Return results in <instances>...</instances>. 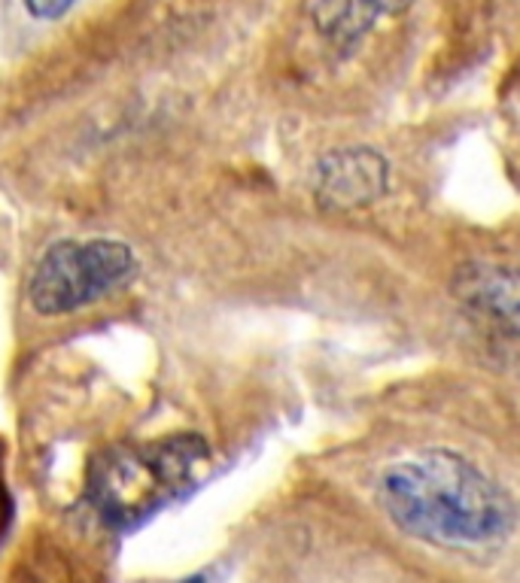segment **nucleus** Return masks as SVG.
I'll return each instance as SVG.
<instances>
[{
  "instance_id": "nucleus-1",
  "label": "nucleus",
  "mask_w": 520,
  "mask_h": 583,
  "mask_svg": "<svg viewBox=\"0 0 520 583\" xmlns=\"http://www.w3.org/2000/svg\"><path fill=\"white\" fill-rule=\"evenodd\" d=\"M381 504L411 538L444 550H484L515 526V504L457 453L429 450L396 462L381 480Z\"/></svg>"
},
{
  "instance_id": "nucleus-2",
  "label": "nucleus",
  "mask_w": 520,
  "mask_h": 583,
  "mask_svg": "<svg viewBox=\"0 0 520 583\" xmlns=\"http://www.w3.org/2000/svg\"><path fill=\"white\" fill-rule=\"evenodd\" d=\"M207 447L195 434H174L140 447H119L95 465L92 502L109 526H135L198 483Z\"/></svg>"
},
{
  "instance_id": "nucleus-3",
  "label": "nucleus",
  "mask_w": 520,
  "mask_h": 583,
  "mask_svg": "<svg viewBox=\"0 0 520 583\" xmlns=\"http://www.w3.org/2000/svg\"><path fill=\"white\" fill-rule=\"evenodd\" d=\"M135 273V256L119 241H65L53 246L31 277V304L43 316L80 311Z\"/></svg>"
},
{
  "instance_id": "nucleus-4",
  "label": "nucleus",
  "mask_w": 520,
  "mask_h": 583,
  "mask_svg": "<svg viewBox=\"0 0 520 583\" xmlns=\"http://www.w3.org/2000/svg\"><path fill=\"white\" fill-rule=\"evenodd\" d=\"M390 186V167L374 150L332 152L316 171V198L328 210H359Z\"/></svg>"
},
{
  "instance_id": "nucleus-5",
  "label": "nucleus",
  "mask_w": 520,
  "mask_h": 583,
  "mask_svg": "<svg viewBox=\"0 0 520 583\" xmlns=\"http://www.w3.org/2000/svg\"><path fill=\"white\" fill-rule=\"evenodd\" d=\"M460 299L484 323L520 343V271L475 268L460 280Z\"/></svg>"
},
{
  "instance_id": "nucleus-6",
  "label": "nucleus",
  "mask_w": 520,
  "mask_h": 583,
  "mask_svg": "<svg viewBox=\"0 0 520 583\" xmlns=\"http://www.w3.org/2000/svg\"><path fill=\"white\" fill-rule=\"evenodd\" d=\"M405 3L408 0H308V15L323 40L335 49H350Z\"/></svg>"
},
{
  "instance_id": "nucleus-7",
  "label": "nucleus",
  "mask_w": 520,
  "mask_h": 583,
  "mask_svg": "<svg viewBox=\"0 0 520 583\" xmlns=\"http://www.w3.org/2000/svg\"><path fill=\"white\" fill-rule=\"evenodd\" d=\"M25 7L37 19H58L73 7V0H25Z\"/></svg>"
}]
</instances>
